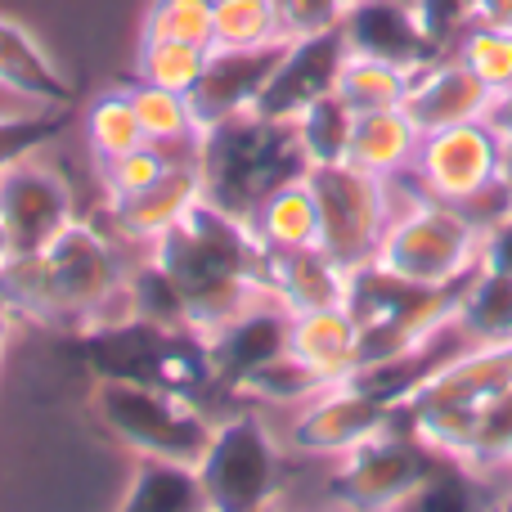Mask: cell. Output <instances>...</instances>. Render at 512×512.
Segmentation results:
<instances>
[{
	"mask_svg": "<svg viewBox=\"0 0 512 512\" xmlns=\"http://www.w3.org/2000/svg\"><path fill=\"white\" fill-rule=\"evenodd\" d=\"M126 274L131 265L117 256L113 239H104L95 225L72 221L45 248L14 252L0 265V301L9 315L86 333L113 319L108 306H126Z\"/></svg>",
	"mask_w": 512,
	"mask_h": 512,
	"instance_id": "1",
	"label": "cell"
},
{
	"mask_svg": "<svg viewBox=\"0 0 512 512\" xmlns=\"http://www.w3.org/2000/svg\"><path fill=\"white\" fill-rule=\"evenodd\" d=\"M149 256L176 283L189 328L203 337L270 297L261 279V239L248 221L221 212L207 198H198L167 234H158Z\"/></svg>",
	"mask_w": 512,
	"mask_h": 512,
	"instance_id": "2",
	"label": "cell"
},
{
	"mask_svg": "<svg viewBox=\"0 0 512 512\" xmlns=\"http://www.w3.org/2000/svg\"><path fill=\"white\" fill-rule=\"evenodd\" d=\"M310 162L301 153V140L292 122H274L261 113H239L225 122L198 131V176H203V198L221 212L248 216L261 207L265 194L279 185L306 176Z\"/></svg>",
	"mask_w": 512,
	"mask_h": 512,
	"instance_id": "3",
	"label": "cell"
},
{
	"mask_svg": "<svg viewBox=\"0 0 512 512\" xmlns=\"http://www.w3.org/2000/svg\"><path fill=\"white\" fill-rule=\"evenodd\" d=\"M81 355L95 369V378H126V382H153L171 387L180 396L198 400L203 409L225 396V387L212 373L207 337L194 328H162L149 319H108L81 333Z\"/></svg>",
	"mask_w": 512,
	"mask_h": 512,
	"instance_id": "4",
	"label": "cell"
},
{
	"mask_svg": "<svg viewBox=\"0 0 512 512\" xmlns=\"http://www.w3.org/2000/svg\"><path fill=\"white\" fill-rule=\"evenodd\" d=\"M90 414L117 445H126L140 459H176L194 463V468L216 432V414L198 400L171 387L126 378H99L95 396H90Z\"/></svg>",
	"mask_w": 512,
	"mask_h": 512,
	"instance_id": "5",
	"label": "cell"
},
{
	"mask_svg": "<svg viewBox=\"0 0 512 512\" xmlns=\"http://www.w3.org/2000/svg\"><path fill=\"white\" fill-rule=\"evenodd\" d=\"M481 270V265H477ZM477 270H468L454 283H409L400 274L382 270L378 261H364L346 274V301L355 328H360V364L396 355L405 346H414L418 337L436 333L445 319H454L468 283L477 279Z\"/></svg>",
	"mask_w": 512,
	"mask_h": 512,
	"instance_id": "6",
	"label": "cell"
},
{
	"mask_svg": "<svg viewBox=\"0 0 512 512\" xmlns=\"http://www.w3.org/2000/svg\"><path fill=\"white\" fill-rule=\"evenodd\" d=\"M373 261L409 283H454L481 265V230L454 203L418 194L391 216Z\"/></svg>",
	"mask_w": 512,
	"mask_h": 512,
	"instance_id": "7",
	"label": "cell"
},
{
	"mask_svg": "<svg viewBox=\"0 0 512 512\" xmlns=\"http://www.w3.org/2000/svg\"><path fill=\"white\" fill-rule=\"evenodd\" d=\"M203 495L212 512H261L283 490V450L256 414L216 418L207 454L198 459Z\"/></svg>",
	"mask_w": 512,
	"mask_h": 512,
	"instance_id": "8",
	"label": "cell"
},
{
	"mask_svg": "<svg viewBox=\"0 0 512 512\" xmlns=\"http://www.w3.org/2000/svg\"><path fill=\"white\" fill-rule=\"evenodd\" d=\"M319 203V248L342 270L373 261L391 225V180L369 176L351 162H328L306 171Z\"/></svg>",
	"mask_w": 512,
	"mask_h": 512,
	"instance_id": "9",
	"label": "cell"
},
{
	"mask_svg": "<svg viewBox=\"0 0 512 512\" xmlns=\"http://www.w3.org/2000/svg\"><path fill=\"white\" fill-rule=\"evenodd\" d=\"M432 459H436V445H427L414 427L391 418V427H382L378 436L337 454V468L328 477V499L342 508H364V512L405 508L409 490L423 481Z\"/></svg>",
	"mask_w": 512,
	"mask_h": 512,
	"instance_id": "10",
	"label": "cell"
},
{
	"mask_svg": "<svg viewBox=\"0 0 512 512\" xmlns=\"http://www.w3.org/2000/svg\"><path fill=\"white\" fill-rule=\"evenodd\" d=\"M499 162H504V131L490 117H477V122L423 135L409 176L423 194L459 207L472 194H481L490 180H499Z\"/></svg>",
	"mask_w": 512,
	"mask_h": 512,
	"instance_id": "11",
	"label": "cell"
},
{
	"mask_svg": "<svg viewBox=\"0 0 512 512\" xmlns=\"http://www.w3.org/2000/svg\"><path fill=\"white\" fill-rule=\"evenodd\" d=\"M346 54L351 50H346L342 23L324 27V32L288 36L279 68L270 72V81H265V90H261L252 113L274 117V122H292L306 104H315L319 95L337 90V72H342Z\"/></svg>",
	"mask_w": 512,
	"mask_h": 512,
	"instance_id": "12",
	"label": "cell"
},
{
	"mask_svg": "<svg viewBox=\"0 0 512 512\" xmlns=\"http://www.w3.org/2000/svg\"><path fill=\"white\" fill-rule=\"evenodd\" d=\"M396 418V405L360 391L355 382H337V387H324L319 396H310V405L297 414L288 432V445L297 454H337L355 450L360 441L378 436L382 427H391Z\"/></svg>",
	"mask_w": 512,
	"mask_h": 512,
	"instance_id": "13",
	"label": "cell"
},
{
	"mask_svg": "<svg viewBox=\"0 0 512 512\" xmlns=\"http://www.w3.org/2000/svg\"><path fill=\"white\" fill-rule=\"evenodd\" d=\"M0 221H5L14 252H36L72 225V194L63 176L50 167H36L32 158H18L0 167Z\"/></svg>",
	"mask_w": 512,
	"mask_h": 512,
	"instance_id": "14",
	"label": "cell"
},
{
	"mask_svg": "<svg viewBox=\"0 0 512 512\" xmlns=\"http://www.w3.org/2000/svg\"><path fill=\"white\" fill-rule=\"evenodd\" d=\"M283 45L288 41L256 45V50H221V45H212V54H207V63H203V77H198L194 90L185 95L198 131L225 122V117L252 113L265 81H270V72L279 68Z\"/></svg>",
	"mask_w": 512,
	"mask_h": 512,
	"instance_id": "15",
	"label": "cell"
},
{
	"mask_svg": "<svg viewBox=\"0 0 512 512\" xmlns=\"http://www.w3.org/2000/svg\"><path fill=\"white\" fill-rule=\"evenodd\" d=\"M342 36L351 54L396 63V68L409 72L432 63L436 54H445L427 36L423 18H418V9L409 0H351L342 9Z\"/></svg>",
	"mask_w": 512,
	"mask_h": 512,
	"instance_id": "16",
	"label": "cell"
},
{
	"mask_svg": "<svg viewBox=\"0 0 512 512\" xmlns=\"http://www.w3.org/2000/svg\"><path fill=\"white\" fill-rule=\"evenodd\" d=\"M288 328H292V310H283L274 297H265L243 315H234L230 324H221L216 333H207L212 373L225 387V396H239V387L261 364H270L274 355L288 351Z\"/></svg>",
	"mask_w": 512,
	"mask_h": 512,
	"instance_id": "17",
	"label": "cell"
},
{
	"mask_svg": "<svg viewBox=\"0 0 512 512\" xmlns=\"http://www.w3.org/2000/svg\"><path fill=\"white\" fill-rule=\"evenodd\" d=\"M490 104H495V95L445 50L432 63L409 72V90L400 108L418 126V135H432V131H445V126L477 122V117L490 113Z\"/></svg>",
	"mask_w": 512,
	"mask_h": 512,
	"instance_id": "18",
	"label": "cell"
},
{
	"mask_svg": "<svg viewBox=\"0 0 512 512\" xmlns=\"http://www.w3.org/2000/svg\"><path fill=\"white\" fill-rule=\"evenodd\" d=\"M203 198V176H198V158H185L158 180V185L140 189V194H122V198H108V230L117 239H131V243H149L158 234H167L189 207Z\"/></svg>",
	"mask_w": 512,
	"mask_h": 512,
	"instance_id": "19",
	"label": "cell"
},
{
	"mask_svg": "<svg viewBox=\"0 0 512 512\" xmlns=\"http://www.w3.org/2000/svg\"><path fill=\"white\" fill-rule=\"evenodd\" d=\"M346 274L351 270H342L319 243L315 248H265V261H261L265 292H270L283 310H292V315L342 306Z\"/></svg>",
	"mask_w": 512,
	"mask_h": 512,
	"instance_id": "20",
	"label": "cell"
},
{
	"mask_svg": "<svg viewBox=\"0 0 512 512\" xmlns=\"http://www.w3.org/2000/svg\"><path fill=\"white\" fill-rule=\"evenodd\" d=\"M288 355H297L324 387L346 382L360 369V328H355L346 306H324L292 315L288 328Z\"/></svg>",
	"mask_w": 512,
	"mask_h": 512,
	"instance_id": "21",
	"label": "cell"
},
{
	"mask_svg": "<svg viewBox=\"0 0 512 512\" xmlns=\"http://www.w3.org/2000/svg\"><path fill=\"white\" fill-rule=\"evenodd\" d=\"M418 126L405 117V108H382V113H355V131H351V149L346 162L369 176H400L414 167L418 153Z\"/></svg>",
	"mask_w": 512,
	"mask_h": 512,
	"instance_id": "22",
	"label": "cell"
},
{
	"mask_svg": "<svg viewBox=\"0 0 512 512\" xmlns=\"http://www.w3.org/2000/svg\"><path fill=\"white\" fill-rule=\"evenodd\" d=\"M261 248H315L319 243V203L306 176L279 185L261 198V207L248 216Z\"/></svg>",
	"mask_w": 512,
	"mask_h": 512,
	"instance_id": "23",
	"label": "cell"
},
{
	"mask_svg": "<svg viewBox=\"0 0 512 512\" xmlns=\"http://www.w3.org/2000/svg\"><path fill=\"white\" fill-rule=\"evenodd\" d=\"M198 508H207L203 477H198L194 463H176V459H140L122 499V512H198Z\"/></svg>",
	"mask_w": 512,
	"mask_h": 512,
	"instance_id": "24",
	"label": "cell"
},
{
	"mask_svg": "<svg viewBox=\"0 0 512 512\" xmlns=\"http://www.w3.org/2000/svg\"><path fill=\"white\" fill-rule=\"evenodd\" d=\"M0 81L45 99L50 108L72 104V81L63 77V72L50 63V54H45L18 23H9V18H0Z\"/></svg>",
	"mask_w": 512,
	"mask_h": 512,
	"instance_id": "25",
	"label": "cell"
},
{
	"mask_svg": "<svg viewBox=\"0 0 512 512\" xmlns=\"http://www.w3.org/2000/svg\"><path fill=\"white\" fill-rule=\"evenodd\" d=\"M454 324L468 337L472 346H504L512 342V279L495 274L481 265L477 279L468 283L459 310H454Z\"/></svg>",
	"mask_w": 512,
	"mask_h": 512,
	"instance_id": "26",
	"label": "cell"
},
{
	"mask_svg": "<svg viewBox=\"0 0 512 512\" xmlns=\"http://www.w3.org/2000/svg\"><path fill=\"white\" fill-rule=\"evenodd\" d=\"M292 131H297L301 153H306L310 167L346 162L351 131H355V108L346 104L337 90H328V95H319L315 104H306L297 117H292Z\"/></svg>",
	"mask_w": 512,
	"mask_h": 512,
	"instance_id": "27",
	"label": "cell"
},
{
	"mask_svg": "<svg viewBox=\"0 0 512 512\" xmlns=\"http://www.w3.org/2000/svg\"><path fill=\"white\" fill-rule=\"evenodd\" d=\"M288 41L279 0H212V45L221 50H256Z\"/></svg>",
	"mask_w": 512,
	"mask_h": 512,
	"instance_id": "28",
	"label": "cell"
},
{
	"mask_svg": "<svg viewBox=\"0 0 512 512\" xmlns=\"http://www.w3.org/2000/svg\"><path fill=\"white\" fill-rule=\"evenodd\" d=\"M409 90V68L382 59H364V54H346L342 72H337V95L355 108V113H382V108H400Z\"/></svg>",
	"mask_w": 512,
	"mask_h": 512,
	"instance_id": "29",
	"label": "cell"
},
{
	"mask_svg": "<svg viewBox=\"0 0 512 512\" xmlns=\"http://www.w3.org/2000/svg\"><path fill=\"white\" fill-rule=\"evenodd\" d=\"M450 54L490 90V95L512 90V32L508 27L472 18V23L459 32V41L450 45Z\"/></svg>",
	"mask_w": 512,
	"mask_h": 512,
	"instance_id": "30",
	"label": "cell"
},
{
	"mask_svg": "<svg viewBox=\"0 0 512 512\" xmlns=\"http://www.w3.org/2000/svg\"><path fill=\"white\" fill-rule=\"evenodd\" d=\"M126 95H131L135 117H140L149 144H198L194 113H189V99L180 90L153 86V81L140 77L135 86H126Z\"/></svg>",
	"mask_w": 512,
	"mask_h": 512,
	"instance_id": "31",
	"label": "cell"
},
{
	"mask_svg": "<svg viewBox=\"0 0 512 512\" xmlns=\"http://www.w3.org/2000/svg\"><path fill=\"white\" fill-rule=\"evenodd\" d=\"M86 140H90V153H95L99 167H104V162H113V158H122V153H131V149H140V144H149V140H144L140 117H135L131 95H126V86L122 90H108V95H99L95 104H90Z\"/></svg>",
	"mask_w": 512,
	"mask_h": 512,
	"instance_id": "32",
	"label": "cell"
},
{
	"mask_svg": "<svg viewBox=\"0 0 512 512\" xmlns=\"http://www.w3.org/2000/svg\"><path fill=\"white\" fill-rule=\"evenodd\" d=\"M207 45L194 41H140V77L153 81V86H167L189 95L194 81L203 77V63H207Z\"/></svg>",
	"mask_w": 512,
	"mask_h": 512,
	"instance_id": "33",
	"label": "cell"
},
{
	"mask_svg": "<svg viewBox=\"0 0 512 512\" xmlns=\"http://www.w3.org/2000/svg\"><path fill=\"white\" fill-rule=\"evenodd\" d=\"M180 144H140V149L122 153V158L104 162V185H108V198H122V194H140V189L158 185L162 176H167L180 158ZM189 158H198V153H189Z\"/></svg>",
	"mask_w": 512,
	"mask_h": 512,
	"instance_id": "34",
	"label": "cell"
},
{
	"mask_svg": "<svg viewBox=\"0 0 512 512\" xmlns=\"http://www.w3.org/2000/svg\"><path fill=\"white\" fill-rule=\"evenodd\" d=\"M144 41H194L212 50V0H153Z\"/></svg>",
	"mask_w": 512,
	"mask_h": 512,
	"instance_id": "35",
	"label": "cell"
},
{
	"mask_svg": "<svg viewBox=\"0 0 512 512\" xmlns=\"http://www.w3.org/2000/svg\"><path fill=\"white\" fill-rule=\"evenodd\" d=\"M324 391V382L297 360V355H274L270 364L252 373L248 382L239 387V396H256V400H270V405H292V400H310Z\"/></svg>",
	"mask_w": 512,
	"mask_h": 512,
	"instance_id": "36",
	"label": "cell"
},
{
	"mask_svg": "<svg viewBox=\"0 0 512 512\" xmlns=\"http://www.w3.org/2000/svg\"><path fill=\"white\" fill-rule=\"evenodd\" d=\"M418 18H423L427 36H432L441 50H450L459 41V32L477 18V0H414Z\"/></svg>",
	"mask_w": 512,
	"mask_h": 512,
	"instance_id": "37",
	"label": "cell"
},
{
	"mask_svg": "<svg viewBox=\"0 0 512 512\" xmlns=\"http://www.w3.org/2000/svg\"><path fill=\"white\" fill-rule=\"evenodd\" d=\"M477 468H512V391L499 396L486 409V427H481V450H477Z\"/></svg>",
	"mask_w": 512,
	"mask_h": 512,
	"instance_id": "38",
	"label": "cell"
},
{
	"mask_svg": "<svg viewBox=\"0 0 512 512\" xmlns=\"http://www.w3.org/2000/svg\"><path fill=\"white\" fill-rule=\"evenodd\" d=\"M59 126H63V108H54V113H45V117H32V122H0V167L27 158V153L50 140Z\"/></svg>",
	"mask_w": 512,
	"mask_h": 512,
	"instance_id": "39",
	"label": "cell"
},
{
	"mask_svg": "<svg viewBox=\"0 0 512 512\" xmlns=\"http://www.w3.org/2000/svg\"><path fill=\"white\" fill-rule=\"evenodd\" d=\"M342 0H279V18H283V36H306V32H324V27L342 23Z\"/></svg>",
	"mask_w": 512,
	"mask_h": 512,
	"instance_id": "40",
	"label": "cell"
},
{
	"mask_svg": "<svg viewBox=\"0 0 512 512\" xmlns=\"http://www.w3.org/2000/svg\"><path fill=\"white\" fill-rule=\"evenodd\" d=\"M481 265L512 279V212L481 230Z\"/></svg>",
	"mask_w": 512,
	"mask_h": 512,
	"instance_id": "41",
	"label": "cell"
},
{
	"mask_svg": "<svg viewBox=\"0 0 512 512\" xmlns=\"http://www.w3.org/2000/svg\"><path fill=\"white\" fill-rule=\"evenodd\" d=\"M54 113L45 99L27 95V90L9 86V81H0V122H32V117H45Z\"/></svg>",
	"mask_w": 512,
	"mask_h": 512,
	"instance_id": "42",
	"label": "cell"
},
{
	"mask_svg": "<svg viewBox=\"0 0 512 512\" xmlns=\"http://www.w3.org/2000/svg\"><path fill=\"white\" fill-rule=\"evenodd\" d=\"M477 18L512 32V0H477Z\"/></svg>",
	"mask_w": 512,
	"mask_h": 512,
	"instance_id": "43",
	"label": "cell"
},
{
	"mask_svg": "<svg viewBox=\"0 0 512 512\" xmlns=\"http://www.w3.org/2000/svg\"><path fill=\"white\" fill-rule=\"evenodd\" d=\"M490 122L499 126L504 135H512V90H504V95H495V104H490Z\"/></svg>",
	"mask_w": 512,
	"mask_h": 512,
	"instance_id": "44",
	"label": "cell"
},
{
	"mask_svg": "<svg viewBox=\"0 0 512 512\" xmlns=\"http://www.w3.org/2000/svg\"><path fill=\"white\" fill-rule=\"evenodd\" d=\"M499 176L512 185V135H504V162H499Z\"/></svg>",
	"mask_w": 512,
	"mask_h": 512,
	"instance_id": "45",
	"label": "cell"
},
{
	"mask_svg": "<svg viewBox=\"0 0 512 512\" xmlns=\"http://www.w3.org/2000/svg\"><path fill=\"white\" fill-rule=\"evenodd\" d=\"M14 256V239H9V230H5V221H0V265Z\"/></svg>",
	"mask_w": 512,
	"mask_h": 512,
	"instance_id": "46",
	"label": "cell"
},
{
	"mask_svg": "<svg viewBox=\"0 0 512 512\" xmlns=\"http://www.w3.org/2000/svg\"><path fill=\"white\" fill-rule=\"evenodd\" d=\"M5 342H9V306L0 301V351H5Z\"/></svg>",
	"mask_w": 512,
	"mask_h": 512,
	"instance_id": "47",
	"label": "cell"
},
{
	"mask_svg": "<svg viewBox=\"0 0 512 512\" xmlns=\"http://www.w3.org/2000/svg\"><path fill=\"white\" fill-rule=\"evenodd\" d=\"M504 508H512V495H508V499H504Z\"/></svg>",
	"mask_w": 512,
	"mask_h": 512,
	"instance_id": "48",
	"label": "cell"
},
{
	"mask_svg": "<svg viewBox=\"0 0 512 512\" xmlns=\"http://www.w3.org/2000/svg\"><path fill=\"white\" fill-rule=\"evenodd\" d=\"M342 5H351V0H342Z\"/></svg>",
	"mask_w": 512,
	"mask_h": 512,
	"instance_id": "49",
	"label": "cell"
},
{
	"mask_svg": "<svg viewBox=\"0 0 512 512\" xmlns=\"http://www.w3.org/2000/svg\"><path fill=\"white\" fill-rule=\"evenodd\" d=\"M409 5H414V0H409Z\"/></svg>",
	"mask_w": 512,
	"mask_h": 512,
	"instance_id": "50",
	"label": "cell"
}]
</instances>
